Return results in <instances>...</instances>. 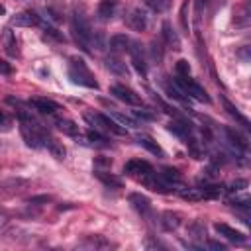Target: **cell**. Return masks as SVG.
<instances>
[{"label": "cell", "mask_w": 251, "mask_h": 251, "mask_svg": "<svg viewBox=\"0 0 251 251\" xmlns=\"http://www.w3.org/2000/svg\"><path fill=\"white\" fill-rule=\"evenodd\" d=\"M86 139L90 141V145H96V147H108V145H110V141H108L104 135H100L96 129H94V131L90 129V131L86 133Z\"/></svg>", "instance_id": "cell-30"}, {"label": "cell", "mask_w": 251, "mask_h": 251, "mask_svg": "<svg viewBox=\"0 0 251 251\" xmlns=\"http://www.w3.org/2000/svg\"><path fill=\"white\" fill-rule=\"evenodd\" d=\"M188 6H190V2H188V0H184V2L180 4V12H178L180 29H182V33H186V35H188Z\"/></svg>", "instance_id": "cell-29"}, {"label": "cell", "mask_w": 251, "mask_h": 251, "mask_svg": "<svg viewBox=\"0 0 251 251\" xmlns=\"http://www.w3.org/2000/svg\"><path fill=\"white\" fill-rule=\"evenodd\" d=\"M110 94L114 98L126 102V104H129V106H141V96L135 90H131L129 86H126V84H114L110 88Z\"/></svg>", "instance_id": "cell-5"}, {"label": "cell", "mask_w": 251, "mask_h": 251, "mask_svg": "<svg viewBox=\"0 0 251 251\" xmlns=\"http://www.w3.org/2000/svg\"><path fill=\"white\" fill-rule=\"evenodd\" d=\"M208 245H210L212 249H216V251H226V245L220 243V241H208Z\"/></svg>", "instance_id": "cell-42"}, {"label": "cell", "mask_w": 251, "mask_h": 251, "mask_svg": "<svg viewBox=\"0 0 251 251\" xmlns=\"http://www.w3.org/2000/svg\"><path fill=\"white\" fill-rule=\"evenodd\" d=\"M165 88H167V94H169L171 98H175V100H178L180 104H186V98L182 96V92H180V88H178L176 84H175V86H171V84L167 82V84H165Z\"/></svg>", "instance_id": "cell-33"}, {"label": "cell", "mask_w": 251, "mask_h": 251, "mask_svg": "<svg viewBox=\"0 0 251 251\" xmlns=\"http://www.w3.org/2000/svg\"><path fill=\"white\" fill-rule=\"evenodd\" d=\"M214 229H216L220 235H224L226 239L233 241V243H245V241H247V235H245L243 231H239V229H235V227H231V226H227V224H224V222H216V224H214Z\"/></svg>", "instance_id": "cell-8"}, {"label": "cell", "mask_w": 251, "mask_h": 251, "mask_svg": "<svg viewBox=\"0 0 251 251\" xmlns=\"http://www.w3.org/2000/svg\"><path fill=\"white\" fill-rule=\"evenodd\" d=\"M49 200H51V198L43 194V196H33V198H29L27 202H29V204H33V206H39V204H47Z\"/></svg>", "instance_id": "cell-38"}, {"label": "cell", "mask_w": 251, "mask_h": 251, "mask_svg": "<svg viewBox=\"0 0 251 251\" xmlns=\"http://www.w3.org/2000/svg\"><path fill=\"white\" fill-rule=\"evenodd\" d=\"M176 86L182 90V94H186V96H190V98H194V100H198V102L210 104L208 92H206L196 80H192L190 76H176Z\"/></svg>", "instance_id": "cell-4"}, {"label": "cell", "mask_w": 251, "mask_h": 251, "mask_svg": "<svg viewBox=\"0 0 251 251\" xmlns=\"http://www.w3.org/2000/svg\"><path fill=\"white\" fill-rule=\"evenodd\" d=\"M129 53H131V63H133L135 71L145 78V76H147V63H145V57H143L141 47H139L137 43L131 41V45H129Z\"/></svg>", "instance_id": "cell-11"}, {"label": "cell", "mask_w": 251, "mask_h": 251, "mask_svg": "<svg viewBox=\"0 0 251 251\" xmlns=\"http://www.w3.org/2000/svg\"><path fill=\"white\" fill-rule=\"evenodd\" d=\"M10 126H12V120H10V118L0 110V129H2V131H8V129H10Z\"/></svg>", "instance_id": "cell-37"}, {"label": "cell", "mask_w": 251, "mask_h": 251, "mask_svg": "<svg viewBox=\"0 0 251 251\" xmlns=\"http://www.w3.org/2000/svg\"><path fill=\"white\" fill-rule=\"evenodd\" d=\"M12 73H14L12 65H10V63H6L4 59H0V75H12Z\"/></svg>", "instance_id": "cell-40"}, {"label": "cell", "mask_w": 251, "mask_h": 251, "mask_svg": "<svg viewBox=\"0 0 251 251\" xmlns=\"http://www.w3.org/2000/svg\"><path fill=\"white\" fill-rule=\"evenodd\" d=\"M129 45H131V39L126 35V33H116L110 37V49L114 53H124V51H129Z\"/></svg>", "instance_id": "cell-18"}, {"label": "cell", "mask_w": 251, "mask_h": 251, "mask_svg": "<svg viewBox=\"0 0 251 251\" xmlns=\"http://www.w3.org/2000/svg\"><path fill=\"white\" fill-rule=\"evenodd\" d=\"M84 247H90V249H102V247H108V239H104L102 235H88L84 241H82Z\"/></svg>", "instance_id": "cell-26"}, {"label": "cell", "mask_w": 251, "mask_h": 251, "mask_svg": "<svg viewBox=\"0 0 251 251\" xmlns=\"http://www.w3.org/2000/svg\"><path fill=\"white\" fill-rule=\"evenodd\" d=\"M41 143H43V147L49 149V153H51L55 159H65L67 149L63 147V143H59V141H57L53 135H49L45 129H43V133H41Z\"/></svg>", "instance_id": "cell-9"}, {"label": "cell", "mask_w": 251, "mask_h": 251, "mask_svg": "<svg viewBox=\"0 0 251 251\" xmlns=\"http://www.w3.org/2000/svg\"><path fill=\"white\" fill-rule=\"evenodd\" d=\"M112 118H114L120 126H124V127H126V126H131V127H137V126H139L133 118H129V116H126V114H120V112H114V114H112Z\"/></svg>", "instance_id": "cell-31"}, {"label": "cell", "mask_w": 251, "mask_h": 251, "mask_svg": "<svg viewBox=\"0 0 251 251\" xmlns=\"http://www.w3.org/2000/svg\"><path fill=\"white\" fill-rule=\"evenodd\" d=\"M55 124H57V127H59L63 133H67V135H73V137L80 135V129H78V126H76L73 120H67V118H59Z\"/></svg>", "instance_id": "cell-24"}, {"label": "cell", "mask_w": 251, "mask_h": 251, "mask_svg": "<svg viewBox=\"0 0 251 251\" xmlns=\"http://www.w3.org/2000/svg\"><path fill=\"white\" fill-rule=\"evenodd\" d=\"M84 120L94 126L96 129H104V131H110V133H116V135H126V127L120 126L114 118L106 116V114H100V112H90V114H84Z\"/></svg>", "instance_id": "cell-3"}, {"label": "cell", "mask_w": 251, "mask_h": 251, "mask_svg": "<svg viewBox=\"0 0 251 251\" xmlns=\"http://www.w3.org/2000/svg\"><path fill=\"white\" fill-rule=\"evenodd\" d=\"M37 24H39V16L31 10L20 12L12 18V25H18V27H31V25H37Z\"/></svg>", "instance_id": "cell-13"}, {"label": "cell", "mask_w": 251, "mask_h": 251, "mask_svg": "<svg viewBox=\"0 0 251 251\" xmlns=\"http://www.w3.org/2000/svg\"><path fill=\"white\" fill-rule=\"evenodd\" d=\"M208 2H210V0H196V12H198V10L202 8V6H206Z\"/></svg>", "instance_id": "cell-44"}, {"label": "cell", "mask_w": 251, "mask_h": 251, "mask_svg": "<svg viewBox=\"0 0 251 251\" xmlns=\"http://www.w3.org/2000/svg\"><path fill=\"white\" fill-rule=\"evenodd\" d=\"M243 188H247V180L245 178H235L233 182H229V192H239V190H243Z\"/></svg>", "instance_id": "cell-36"}, {"label": "cell", "mask_w": 251, "mask_h": 251, "mask_svg": "<svg viewBox=\"0 0 251 251\" xmlns=\"http://www.w3.org/2000/svg\"><path fill=\"white\" fill-rule=\"evenodd\" d=\"M133 114L137 116V118H141V120H153L155 116L151 114V112H147V110H133Z\"/></svg>", "instance_id": "cell-41"}, {"label": "cell", "mask_w": 251, "mask_h": 251, "mask_svg": "<svg viewBox=\"0 0 251 251\" xmlns=\"http://www.w3.org/2000/svg\"><path fill=\"white\" fill-rule=\"evenodd\" d=\"M224 133H226L227 141H229L235 149H239V151H247L249 143H247V137H245L241 131H237V129H233V127H224Z\"/></svg>", "instance_id": "cell-15"}, {"label": "cell", "mask_w": 251, "mask_h": 251, "mask_svg": "<svg viewBox=\"0 0 251 251\" xmlns=\"http://www.w3.org/2000/svg\"><path fill=\"white\" fill-rule=\"evenodd\" d=\"M106 67L110 69V73H114L118 76H127V67L120 57H108L106 59Z\"/></svg>", "instance_id": "cell-23"}, {"label": "cell", "mask_w": 251, "mask_h": 251, "mask_svg": "<svg viewBox=\"0 0 251 251\" xmlns=\"http://www.w3.org/2000/svg\"><path fill=\"white\" fill-rule=\"evenodd\" d=\"M149 51H151V59L159 65V63L163 61V47H161V43H159V41H153L151 47H149Z\"/></svg>", "instance_id": "cell-34"}, {"label": "cell", "mask_w": 251, "mask_h": 251, "mask_svg": "<svg viewBox=\"0 0 251 251\" xmlns=\"http://www.w3.org/2000/svg\"><path fill=\"white\" fill-rule=\"evenodd\" d=\"M25 186H27V180H24V178H8L0 184V188L6 190V192H20Z\"/></svg>", "instance_id": "cell-25"}, {"label": "cell", "mask_w": 251, "mask_h": 251, "mask_svg": "<svg viewBox=\"0 0 251 251\" xmlns=\"http://www.w3.org/2000/svg\"><path fill=\"white\" fill-rule=\"evenodd\" d=\"M110 165H112V161L106 157H96V161H94V169H102V167H110Z\"/></svg>", "instance_id": "cell-39"}, {"label": "cell", "mask_w": 251, "mask_h": 251, "mask_svg": "<svg viewBox=\"0 0 251 251\" xmlns=\"http://www.w3.org/2000/svg\"><path fill=\"white\" fill-rule=\"evenodd\" d=\"M2 45H4V51L10 57H18V43H16V37H14L12 29H4L2 31Z\"/></svg>", "instance_id": "cell-21"}, {"label": "cell", "mask_w": 251, "mask_h": 251, "mask_svg": "<svg viewBox=\"0 0 251 251\" xmlns=\"http://www.w3.org/2000/svg\"><path fill=\"white\" fill-rule=\"evenodd\" d=\"M29 106H33L37 112H41V114H53V112H57L59 110V104L55 102V100H51V98H43V96H35V98H31L29 100Z\"/></svg>", "instance_id": "cell-14"}, {"label": "cell", "mask_w": 251, "mask_h": 251, "mask_svg": "<svg viewBox=\"0 0 251 251\" xmlns=\"http://www.w3.org/2000/svg\"><path fill=\"white\" fill-rule=\"evenodd\" d=\"M175 73L176 76H190V65L186 59H178L175 65Z\"/></svg>", "instance_id": "cell-32"}, {"label": "cell", "mask_w": 251, "mask_h": 251, "mask_svg": "<svg viewBox=\"0 0 251 251\" xmlns=\"http://www.w3.org/2000/svg\"><path fill=\"white\" fill-rule=\"evenodd\" d=\"M94 175H96V178H98V180H102L106 186L120 188V186L124 184L120 176H116V175H112V173H108V171H104V169H94Z\"/></svg>", "instance_id": "cell-20"}, {"label": "cell", "mask_w": 251, "mask_h": 251, "mask_svg": "<svg viewBox=\"0 0 251 251\" xmlns=\"http://www.w3.org/2000/svg\"><path fill=\"white\" fill-rule=\"evenodd\" d=\"M222 104H224L226 112H227L231 118H235V122H237V124H241L245 129H251V124H249V120H247V118H245V116H243V114H241V112H239V110H237V108H235V106H233V104H231L227 98H222Z\"/></svg>", "instance_id": "cell-19"}, {"label": "cell", "mask_w": 251, "mask_h": 251, "mask_svg": "<svg viewBox=\"0 0 251 251\" xmlns=\"http://www.w3.org/2000/svg\"><path fill=\"white\" fill-rule=\"evenodd\" d=\"M0 14H6V8H4L2 4H0Z\"/></svg>", "instance_id": "cell-45"}, {"label": "cell", "mask_w": 251, "mask_h": 251, "mask_svg": "<svg viewBox=\"0 0 251 251\" xmlns=\"http://www.w3.org/2000/svg\"><path fill=\"white\" fill-rule=\"evenodd\" d=\"M116 8H118V2H116V0H100V4H98V8H96L98 20H102V22L112 20L114 14H116Z\"/></svg>", "instance_id": "cell-17"}, {"label": "cell", "mask_w": 251, "mask_h": 251, "mask_svg": "<svg viewBox=\"0 0 251 251\" xmlns=\"http://www.w3.org/2000/svg\"><path fill=\"white\" fill-rule=\"evenodd\" d=\"M161 35H163V41L167 43V47H171L173 51H180V39L176 35V31L173 29V25L169 22H163L161 25Z\"/></svg>", "instance_id": "cell-12"}, {"label": "cell", "mask_w": 251, "mask_h": 251, "mask_svg": "<svg viewBox=\"0 0 251 251\" xmlns=\"http://www.w3.org/2000/svg\"><path fill=\"white\" fill-rule=\"evenodd\" d=\"M188 235L192 237V239H204L206 237V227H204V224L202 222H192L190 226H188Z\"/></svg>", "instance_id": "cell-28"}, {"label": "cell", "mask_w": 251, "mask_h": 251, "mask_svg": "<svg viewBox=\"0 0 251 251\" xmlns=\"http://www.w3.org/2000/svg\"><path fill=\"white\" fill-rule=\"evenodd\" d=\"M6 224H8V216H6L4 212H0V229H2Z\"/></svg>", "instance_id": "cell-43"}, {"label": "cell", "mask_w": 251, "mask_h": 251, "mask_svg": "<svg viewBox=\"0 0 251 251\" xmlns=\"http://www.w3.org/2000/svg\"><path fill=\"white\" fill-rule=\"evenodd\" d=\"M69 78L75 82V84H80V86H86V88H98V82L94 78V75L88 71V67L84 65L82 59H73L71 61V67H69Z\"/></svg>", "instance_id": "cell-2"}, {"label": "cell", "mask_w": 251, "mask_h": 251, "mask_svg": "<svg viewBox=\"0 0 251 251\" xmlns=\"http://www.w3.org/2000/svg\"><path fill=\"white\" fill-rule=\"evenodd\" d=\"M126 25L131 29V31H145L147 29V16L141 8H131L127 14H126Z\"/></svg>", "instance_id": "cell-6"}, {"label": "cell", "mask_w": 251, "mask_h": 251, "mask_svg": "<svg viewBox=\"0 0 251 251\" xmlns=\"http://www.w3.org/2000/svg\"><path fill=\"white\" fill-rule=\"evenodd\" d=\"M169 184H178L180 180H182V176H180V173L176 171V169H173V167H165L161 173H159Z\"/></svg>", "instance_id": "cell-27"}, {"label": "cell", "mask_w": 251, "mask_h": 251, "mask_svg": "<svg viewBox=\"0 0 251 251\" xmlns=\"http://www.w3.org/2000/svg\"><path fill=\"white\" fill-rule=\"evenodd\" d=\"M137 143L143 147V149H147L151 155H157V157H165V151L161 149V145L151 137V135H147V133H139L137 135Z\"/></svg>", "instance_id": "cell-16"}, {"label": "cell", "mask_w": 251, "mask_h": 251, "mask_svg": "<svg viewBox=\"0 0 251 251\" xmlns=\"http://www.w3.org/2000/svg\"><path fill=\"white\" fill-rule=\"evenodd\" d=\"M171 0H145V4L153 10V12H165Z\"/></svg>", "instance_id": "cell-35"}, {"label": "cell", "mask_w": 251, "mask_h": 251, "mask_svg": "<svg viewBox=\"0 0 251 251\" xmlns=\"http://www.w3.org/2000/svg\"><path fill=\"white\" fill-rule=\"evenodd\" d=\"M124 173L141 178V176L153 173V167H151L147 161H143V159H131V161H127V163L124 165Z\"/></svg>", "instance_id": "cell-7"}, {"label": "cell", "mask_w": 251, "mask_h": 251, "mask_svg": "<svg viewBox=\"0 0 251 251\" xmlns=\"http://www.w3.org/2000/svg\"><path fill=\"white\" fill-rule=\"evenodd\" d=\"M73 33H75L76 43L84 51H90V43H92L94 33H92V27H90L88 18L82 12H78V10H75V14H73Z\"/></svg>", "instance_id": "cell-1"}, {"label": "cell", "mask_w": 251, "mask_h": 251, "mask_svg": "<svg viewBox=\"0 0 251 251\" xmlns=\"http://www.w3.org/2000/svg\"><path fill=\"white\" fill-rule=\"evenodd\" d=\"M161 226H163V229H167V231H175V229L180 226V214H176V212H163V216H161Z\"/></svg>", "instance_id": "cell-22"}, {"label": "cell", "mask_w": 251, "mask_h": 251, "mask_svg": "<svg viewBox=\"0 0 251 251\" xmlns=\"http://www.w3.org/2000/svg\"><path fill=\"white\" fill-rule=\"evenodd\" d=\"M127 202H129L131 208H133L137 214H141V216H147V214L151 212V202H149V198H147L145 194H141V192H131V194H127Z\"/></svg>", "instance_id": "cell-10"}]
</instances>
